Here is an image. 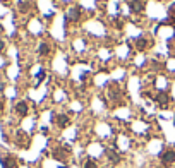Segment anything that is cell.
I'll return each mask as SVG.
<instances>
[{
    "label": "cell",
    "mask_w": 175,
    "mask_h": 168,
    "mask_svg": "<svg viewBox=\"0 0 175 168\" xmlns=\"http://www.w3.org/2000/svg\"><path fill=\"white\" fill-rule=\"evenodd\" d=\"M163 165H172L175 161V151L173 149H168V151H163L161 156H160Z\"/></svg>",
    "instance_id": "1"
},
{
    "label": "cell",
    "mask_w": 175,
    "mask_h": 168,
    "mask_svg": "<svg viewBox=\"0 0 175 168\" xmlns=\"http://www.w3.org/2000/svg\"><path fill=\"white\" fill-rule=\"evenodd\" d=\"M107 158H108V161L113 163V165H117V163L120 161V154L115 153L113 149H107Z\"/></svg>",
    "instance_id": "2"
},
{
    "label": "cell",
    "mask_w": 175,
    "mask_h": 168,
    "mask_svg": "<svg viewBox=\"0 0 175 168\" xmlns=\"http://www.w3.org/2000/svg\"><path fill=\"white\" fill-rule=\"evenodd\" d=\"M2 165H4V168H16L17 166L16 158H12V156H5V158H2Z\"/></svg>",
    "instance_id": "3"
},
{
    "label": "cell",
    "mask_w": 175,
    "mask_h": 168,
    "mask_svg": "<svg viewBox=\"0 0 175 168\" xmlns=\"http://www.w3.org/2000/svg\"><path fill=\"white\" fill-rule=\"evenodd\" d=\"M16 112H17L21 117H24V115L28 113V103L26 101H19L17 105H16Z\"/></svg>",
    "instance_id": "4"
},
{
    "label": "cell",
    "mask_w": 175,
    "mask_h": 168,
    "mask_svg": "<svg viewBox=\"0 0 175 168\" xmlns=\"http://www.w3.org/2000/svg\"><path fill=\"white\" fill-rule=\"evenodd\" d=\"M156 103L160 106H167V105H168V94H167V93H158Z\"/></svg>",
    "instance_id": "5"
},
{
    "label": "cell",
    "mask_w": 175,
    "mask_h": 168,
    "mask_svg": "<svg viewBox=\"0 0 175 168\" xmlns=\"http://www.w3.org/2000/svg\"><path fill=\"white\" fill-rule=\"evenodd\" d=\"M67 16H69V19H72V21H77L79 16H81V9H79V7H72Z\"/></svg>",
    "instance_id": "6"
},
{
    "label": "cell",
    "mask_w": 175,
    "mask_h": 168,
    "mask_svg": "<svg viewBox=\"0 0 175 168\" xmlns=\"http://www.w3.org/2000/svg\"><path fill=\"white\" fill-rule=\"evenodd\" d=\"M57 124H59V127H67L69 125V117L67 115H59L57 117Z\"/></svg>",
    "instance_id": "7"
},
{
    "label": "cell",
    "mask_w": 175,
    "mask_h": 168,
    "mask_svg": "<svg viewBox=\"0 0 175 168\" xmlns=\"http://www.w3.org/2000/svg\"><path fill=\"white\" fill-rule=\"evenodd\" d=\"M131 9H132L134 12H141L143 10V2H141V0H132V2H131Z\"/></svg>",
    "instance_id": "8"
},
{
    "label": "cell",
    "mask_w": 175,
    "mask_h": 168,
    "mask_svg": "<svg viewBox=\"0 0 175 168\" xmlns=\"http://www.w3.org/2000/svg\"><path fill=\"white\" fill-rule=\"evenodd\" d=\"M146 46H148V40H144V38H139L137 41H136V48L137 50H144Z\"/></svg>",
    "instance_id": "9"
},
{
    "label": "cell",
    "mask_w": 175,
    "mask_h": 168,
    "mask_svg": "<svg viewBox=\"0 0 175 168\" xmlns=\"http://www.w3.org/2000/svg\"><path fill=\"white\" fill-rule=\"evenodd\" d=\"M38 52H40V55H48L50 53V46L47 45V43H41L40 48H38Z\"/></svg>",
    "instance_id": "10"
},
{
    "label": "cell",
    "mask_w": 175,
    "mask_h": 168,
    "mask_svg": "<svg viewBox=\"0 0 175 168\" xmlns=\"http://www.w3.org/2000/svg\"><path fill=\"white\" fill-rule=\"evenodd\" d=\"M84 168H98L96 161H93V160H88V161L84 163Z\"/></svg>",
    "instance_id": "11"
},
{
    "label": "cell",
    "mask_w": 175,
    "mask_h": 168,
    "mask_svg": "<svg viewBox=\"0 0 175 168\" xmlns=\"http://www.w3.org/2000/svg\"><path fill=\"white\" fill-rule=\"evenodd\" d=\"M28 7H29V5H28V4H24V2H23V4H21V10H23V12H26V10H28Z\"/></svg>",
    "instance_id": "12"
},
{
    "label": "cell",
    "mask_w": 175,
    "mask_h": 168,
    "mask_svg": "<svg viewBox=\"0 0 175 168\" xmlns=\"http://www.w3.org/2000/svg\"><path fill=\"white\" fill-rule=\"evenodd\" d=\"M43 77H45V72H40V74H38V81H43Z\"/></svg>",
    "instance_id": "13"
},
{
    "label": "cell",
    "mask_w": 175,
    "mask_h": 168,
    "mask_svg": "<svg viewBox=\"0 0 175 168\" xmlns=\"http://www.w3.org/2000/svg\"><path fill=\"white\" fill-rule=\"evenodd\" d=\"M4 50V41H0V52Z\"/></svg>",
    "instance_id": "14"
},
{
    "label": "cell",
    "mask_w": 175,
    "mask_h": 168,
    "mask_svg": "<svg viewBox=\"0 0 175 168\" xmlns=\"http://www.w3.org/2000/svg\"><path fill=\"white\" fill-rule=\"evenodd\" d=\"M2 108H4V105H2V101H0V112H2Z\"/></svg>",
    "instance_id": "15"
},
{
    "label": "cell",
    "mask_w": 175,
    "mask_h": 168,
    "mask_svg": "<svg viewBox=\"0 0 175 168\" xmlns=\"http://www.w3.org/2000/svg\"><path fill=\"white\" fill-rule=\"evenodd\" d=\"M2 2H11V0H2Z\"/></svg>",
    "instance_id": "16"
}]
</instances>
